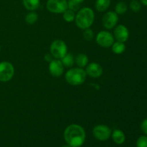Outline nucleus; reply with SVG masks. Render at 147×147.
<instances>
[{"instance_id":"1","label":"nucleus","mask_w":147,"mask_h":147,"mask_svg":"<svg viewBox=\"0 0 147 147\" xmlns=\"http://www.w3.org/2000/svg\"><path fill=\"white\" fill-rule=\"evenodd\" d=\"M66 144L71 147H80L86 138V131L78 124H70L66 127L63 134Z\"/></svg>"},{"instance_id":"2","label":"nucleus","mask_w":147,"mask_h":147,"mask_svg":"<svg viewBox=\"0 0 147 147\" xmlns=\"http://www.w3.org/2000/svg\"><path fill=\"white\" fill-rule=\"evenodd\" d=\"M95 20V13L90 7H83L77 11L75 22L77 27L81 30L90 28Z\"/></svg>"},{"instance_id":"3","label":"nucleus","mask_w":147,"mask_h":147,"mask_svg":"<svg viewBox=\"0 0 147 147\" xmlns=\"http://www.w3.org/2000/svg\"><path fill=\"white\" fill-rule=\"evenodd\" d=\"M87 74L86 70L81 67H73L70 68L65 74V81L69 85L73 86H80L86 80Z\"/></svg>"},{"instance_id":"4","label":"nucleus","mask_w":147,"mask_h":147,"mask_svg":"<svg viewBox=\"0 0 147 147\" xmlns=\"http://www.w3.org/2000/svg\"><path fill=\"white\" fill-rule=\"evenodd\" d=\"M50 55L55 59H61L67 53L66 43L62 40H55L52 42L50 47Z\"/></svg>"},{"instance_id":"5","label":"nucleus","mask_w":147,"mask_h":147,"mask_svg":"<svg viewBox=\"0 0 147 147\" xmlns=\"http://www.w3.org/2000/svg\"><path fill=\"white\" fill-rule=\"evenodd\" d=\"M14 67L8 61L0 63V82L6 83L12 79L14 76Z\"/></svg>"},{"instance_id":"6","label":"nucleus","mask_w":147,"mask_h":147,"mask_svg":"<svg viewBox=\"0 0 147 147\" xmlns=\"http://www.w3.org/2000/svg\"><path fill=\"white\" fill-rule=\"evenodd\" d=\"M96 41L99 46L104 48L111 47L115 42L114 37L112 33L108 30H102L97 34Z\"/></svg>"},{"instance_id":"7","label":"nucleus","mask_w":147,"mask_h":147,"mask_svg":"<svg viewBox=\"0 0 147 147\" xmlns=\"http://www.w3.org/2000/svg\"><path fill=\"white\" fill-rule=\"evenodd\" d=\"M46 8L51 13L62 14L68 9L67 0H47Z\"/></svg>"},{"instance_id":"8","label":"nucleus","mask_w":147,"mask_h":147,"mask_svg":"<svg viewBox=\"0 0 147 147\" xmlns=\"http://www.w3.org/2000/svg\"><path fill=\"white\" fill-rule=\"evenodd\" d=\"M112 130L110 127L104 124L97 125L93 129V135L94 138L100 142H105L111 136Z\"/></svg>"},{"instance_id":"9","label":"nucleus","mask_w":147,"mask_h":147,"mask_svg":"<svg viewBox=\"0 0 147 147\" xmlns=\"http://www.w3.org/2000/svg\"><path fill=\"white\" fill-rule=\"evenodd\" d=\"M119 22V15L115 11H109L102 17V24L106 30H112Z\"/></svg>"},{"instance_id":"10","label":"nucleus","mask_w":147,"mask_h":147,"mask_svg":"<svg viewBox=\"0 0 147 147\" xmlns=\"http://www.w3.org/2000/svg\"><path fill=\"white\" fill-rule=\"evenodd\" d=\"M48 69L52 76L58 78L64 73L65 67L60 59H54L50 61Z\"/></svg>"},{"instance_id":"11","label":"nucleus","mask_w":147,"mask_h":147,"mask_svg":"<svg viewBox=\"0 0 147 147\" xmlns=\"http://www.w3.org/2000/svg\"><path fill=\"white\" fill-rule=\"evenodd\" d=\"M113 37L116 41L126 42L129 38V31L127 27L123 24L116 25L114 27Z\"/></svg>"},{"instance_id":"12","label":"nucleus","mask_w":147,"mask_h":147,"mask_svg":"<svg viewBox=\"0 0 147 147\" xmlns=\"http://www.w3.org/2000/svg\"><path fill=\"white\" fill-rule=\"evenodd\" d=\"M85 70H86L87 76H90L93 78H98L100 77L103 72L102 66L95 62L88 64Z\"/></svg>"},{"instance_id":"13","label":"nucleus","mask_w":147,"mask_h":147,"mask_svg":"<svg viewBox=\"0 0 147 147\" xmlns=\"http://www.w3.org/2000/svg\"><path fill=\"white\" fill-rule=\"evenodd\" d=\"M111 137L113 139V142L118 145L123 144L126 140V136L123 133V131L120 129H115L112 131L111 136Z\"/></svg>"},{"instance_id":"14","label":"nucleus","mask_w":147,"mask_h":147,"mask_svg":"<svg viewBox=\"0 0 147 147\" xmlns=\"http://www.w3.org/2000/svg\"><path fill=\"white\" fill-rule=\"evenodd\" d=\"M88 57L87 56V55L84 54V53H80V54L77 55L76 57H75V63L77 65L78 67L84 68L85 67L88 65Z\"/></svg>"},{"instance_id":"15","label":"nucleus","mask_w":147,"mask_h":147,"mask_svg":"<svg viewBox=\"0 0 147 147\" xmlns=\"http://www.w3.org/2000/svg\"><path fill=\"white\" fill-rule=\"evenodd\" d=\"M111 5V0H96L95 7L99 12H104Z\"/></svg>"},{"instance_id":"16","label":"nucleus","mask_w":147,"mask_h":147,"mask_svg":"<svg viewBox=\"0 0 147 147\" xmlns=\"http://www.w3.org/2000/svg\"><path fill=\"white\" fill-rule=\"evenodd\" d=\"M22 3L26 9L34 11L40 7V0H22Z\"/></svg>"},{"instance_id":"17","label":"nucleus","mask_w":147,"mask_h":147,"mask_svg":"<svg viewBox=\"0 0 147 147\" xmlns=\"http://www.w3.org/2000/svg\"><path fill=\"white\" fill-rule=\"evenodd\" d=\"M111 48L113 53L116 55H121L124 53L126 50V45H125V42L116 41L112 45Z\"/></svg>"},{"instance_id":"18","label":"nucleus","mask_w":147,"mask_h":147,"mask_svg":"<svg viewBox=\"0 0 147 147\" xmlns=\"http://www.w3.org/2000/svg\"><path fill=\"white\" fill-rule=\"evenodd\" d=\"M60 60L64 67H68V68H71L75 63V57L71 53H67L63 58L60 59Z\"/></svg>"},{"instance_id":"19","label":"nucleus","mask_w":147,"mask_h":147,"mask_svg":"<svg viewBox=\"0 0 147 147\" xmlns=\"http://www.w3.org/2000/svg\"><path fill=\"white\" fill-rule=\"evenodd\" d=\"M39 17L38 14L35 12L34 11H30L28 14H26L25 16V22L29 24H34L38 20Z\"/></svg>"},{"instance_id":"20","label":"nucleus","mask_w":147,"mask_h":147,"mask_svg":"<svg viewBox=\"0 0 147 147\" xmlns=\"http://www.w3.org/2000/svg\"><path fill=\"white\" fill-rule=\"evenodd\" d=\"M85 0H68L67 1V7L69 9H71L73 11H78L80 9V7L82 3Z\"/></svg>"},{"instance_id":"21","label":"nucleus","mask_w":147,"mask_h":147,"mask_svg":"<svg viewBox=\"0 0 147 147\" xmlns=\"http://www.w3.org/2000/svg\"><path fill=\"white\" fill-rule=\"evenodd\" d=\"M63 20L65 22H73V21H75L76 13H75V11H73V10L67 9H66L65 11L63 13Z\"/></svg>"},{"instance_id":"22","label":"nucleus","mask_w":147,"mask_h":147,"mask_svg":"<svg viewBox=\"0 0 147 147\" xmlns=\"http://www.w3.org/2000/svg\"><path fill=\"white\" fill-rule=\"evenodd\" d=\"M128 6L124 1H119L115 6V12L119 14H123L127 11Z\"/></svg>"},{"instance_id":"23","label":"nucleus","mask_w":147,"mask_h":147,"mask_svg":"<svg viewBox=\"0 0 147 147\" xmlns=\"http://www.w3.org/2000/svg\"><path fill=\"white\" fill-rule=\"evenodd\" d=\"M129 7L134 12H138L142 9V4L140 1H137V0H131L129 4Z\"/></svg>"},{"instance_id":"24","label":"nucleus","mask_w":147,"mask_h":147,"mask_svg":"<svg viewBox=\"0 0 147 147\" xmlns=\"http://www.w3.org/2000/svg\"><path fill=\"white\" fill-rule=\"evenodd\" d=\"M83 37L87 41H91L94 38V32L90 28L86 29L83 30Z\"/></svg>"},{"instance_id":"25","label":"nucleus","mask_w":147,"mask_h":147,"mask_svg":"<svg viewBox=\"0 0 147 147\" xmlns=\"http://www.w3.org/2000/svg\"><path fill=\"white\" fill-rule=\"evenodd\" d=\"M136 147H147V136H142L136 141Z\"/></svg>"},{"instance_id":"26","label":"nucleus","mask_w":147,"mask_h":147,"mask_svg":"<svg viewBox=\"0 0 147 147\" xmlns=\"http://www.w3.org/2000/svg\"><path fill=\"white\" fill-rule=\"evenodd\" d=\"M141 130L144 134L147 135V119H144L141 123Z\"/></svg>"},{"instance_id":"27","label":"nucleus","mask_w":147,"mask_h":147,"mask_svg":"<svg viewBox=\"0 0 147 147\" xmlns=\"http://www.w3.org/2000/svg\"><path fill=\"white\" fill-rule=\"evenodd\" d=\"M141 4H142L143 5L146 6L147 7V0H140Z\"/></svg>"},{"instance_id":"28","label":"nucleus","mask_w":147,"mask_h":147,"mask_svg":"<svg viewBox=\"0 0 147 147\" xmlns=\"http://www.w3.org/2000/svg\"><path fill=\"white\" fill-rule=\"evenodd\" d=\"M62 147H71V146H69V145L66 144V145H65V146H63Z\"/></svg>"},{"instance_id":"29","label":"nucleus","mask_w":147,"mask_h":147,"mask_svg":"<svg viewBox=\"0 0 147 147\" xmlns=\"http://www.w3.org/2000/svg\"><path fill=\"white\" fill-rule=\"evenodd\" d=\"M0 52H1V46H0Z\"/></svg>"},{"instance_id":"30","label":"nucleus","mask_w":147,"mask_h":147,"mask_svg":"<svg viewBox=\"0 0 147 147\" xmlns=\"http://www.w3.org/2000/svg\"></svg>"}]
</instances>
